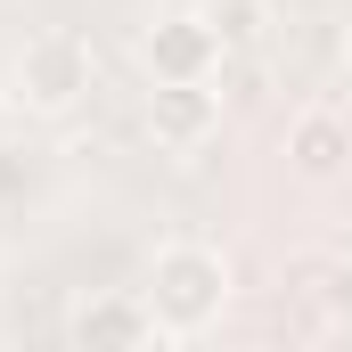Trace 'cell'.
Instances as JSON below:
<instances>
[{"label": "cell", "mask_w": 352, "mask_h": 352, "mask_svg": "<svg viewBox=\"0 0 352 352\" xmlns=\"http://www.w3.org/2000/svg\"><path fill=\"white\" fill-rule=\"evenodd\" d=\"M140 295H148V311H156L164 336H205L230 311V254L205 246V238H173V246H156Z\"/></svg>", "instance_id": "1"}, {"label": "cell", "mask_w": 352, "mask_h": 352, "mask_svg": "<svg viewBox=\"0 0 352 352\" xmlns=\"http://www.w3.org/2000/svg\"><path fill=\"white\" fill-rule=\"evenodd\" d=\"M16 107L25 115H74L98 82V58H90L82 33H66V25H50V33H33L25 50H16Z\"/></svg>", "instance_id": "2"}, {"label": "cell", "mask_w": 352, "mask_h": 352, "mask_svg": "<svg viewBox=\"0 0 352 352\" xmlns=\"http://www.w3.org/2000/svg\"><path fill=\"white\" fill-rule=\"evenodd\" d=\"M140 66H148V82H213L221 41L197 8H164V16L140 25Z\"/></svg>", "instance_id": "3"}, {"label": "cell", "mask_w": 352, "mask_h": 352, "mask_svg": "<svg viewBox=\"0 0 352 352\" xmlns=\"http://www.w3.org/2000/svg\"><path fill=\"white\" fill-rule=\"evenodd\" d=\"M148 140L164 156H197L213 131H221V90L213 82H148V107H140Z\"/></svg>", "instance_id": "4"}, {"label": "cell", "mask_w": 352, "mask_h": 352, "mask_svg": "<svg viewBox=\"0 0 352 352\" xmlns=\"http://www.w3.org/2000/svg\"><path fill=\"white\" fill-rule=\"evenodd\" d=\"M164 328H156V311H148V295L131 287V295H82L74 311H66V344L82 352H123V344H156Z\"/></svg>", "instance_id": "5"}, {"label": "cell", "mask_w": 352, "mask_h": 352, "mask_svg": "<svg viewBox=\"0 0 352 352\" xmlns=\"http://www.w3.org/2000/svg\"><path fill=\"white\" fill-rule=\"evenodd\" d=\"M287 164L303 180H344L352 173V115L328 107V98L295 107V115H287Z\"/></svg>", "instance_id": "6"}, {"label": "cell", "mask_w": 352, "mask_h": 352, "mask_svg": "<svg viewBox=\"0 0 352 352\" xmlns=\"http://www.w3.org/2000/svg\"><path fill=\"white\" fill-rule=\"evenodd\" d=\"M197 16L213 25V41H221V58H254L270 41V0H197Z\"/></svg>", "instance_id": "7"}, {"label": "cell", "mask_w": 352, "mask_h": 352, "mask_svg": "<svg viewBox=\"0 0 352 352\" xmlns=\"http://www.w3.org/2000/svg\"><path fill=\"white\" fill-rule=\"evenodd\" d=\"M311 295H320V311L336 328H352V254H328V263L311 270Z\"/></svg>", "instance_id": "8"}, {"label": "cell", "mask_w": 352, "mask_h": 352, "mask_svg": "<svg viewBox=\"0 0 352 352\" xmlns=\"http://www.w3.org/2000/svg\"><path fill=\"white\" fill-rule=\"evenodd\" d=\"M0 123H8V98H0Z\"/></svg>", "instance_id": "9"}]
</instances>
